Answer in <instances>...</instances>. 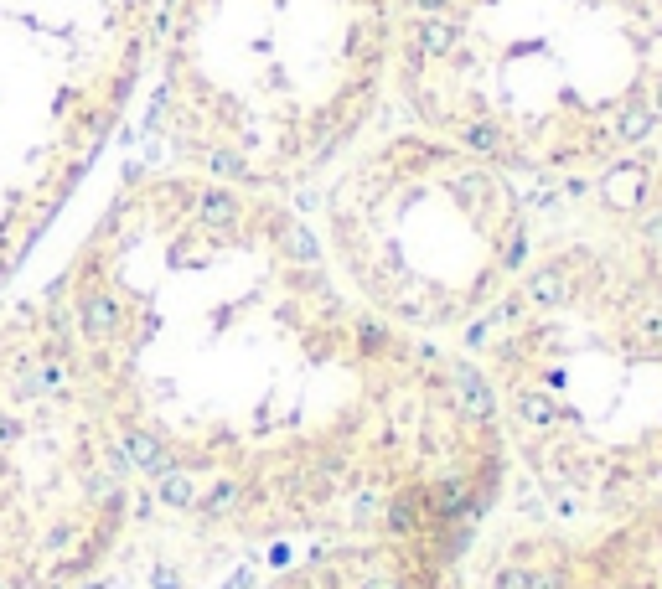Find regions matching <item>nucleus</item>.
<instances>
[{
	"mask_svg": "<svg viewBox=\"0 0 662 589\" xmlns=\"http://www.w3.org/2000/svg\"><path fill=\"white\" fill-rule=\"evenodd\" d=\"M161 0H0V305L150 78Z\"/></svg>",
	"mask_w": 662,
	"mask_h": 589,
	"instance_id": "0eeeda50",
	"label": "nucleus"
},
{
	"mask_svg": "<svg viewBox=\"0 0 662 589\" xmlns=\"http://www.w3.org/2000/svg\"><path fill=\"white\" fill-rule=\"evenodd\" d=\"M399 0H161L150 130L166 166L306 202L394 109Z\"/></svg>",
	"mask_w": 662,
	"mask_h": 589,
	"instance_id": "20e7f679",
	"label": "nucleus"
},
{
	"mask_svg": "<svg viewBox=\"0 0 662 589\" xmlns=\"http://www.w3.org/2000/svg\"><path fill=\"white\" fill-rule=\"evenodd\" d=\"M342 285L419 341L461 347L518 279L544 192L414 119H383L306 197Z\"/></svg>",
	"mask_w": 662,
	"mask_h": 589,
	"instance_id": "39448f33",
	"label": "nucleus"
},
{
	"mask_svg": "<svg viewBox=\"0 0 662 589\" xmlns=\"http://www.w3.org/2000/svg\"><path fill=\"white\" fill-rule=\"evenodd\" d=\"M42 295L145 517L218 543L394 538L466 558L507 502L466 352L373 316L306 202L140 166Z\"/></svg>",
	"mask_w": 662,
	"mask_h": 589,
	"instance_id": "f257e3e1",
	"label": "nucleus"
},
{
	"mask_svg": "<svg viewBox=\"0 0 662 589\" xmlns=\"http://www.w3.org/2000/svg\"><path fill=\"white\" fill-rule=\"evenodd\" d=\"M394 114L590 192L662 135V0H399Z\"/></svg>",
	"mask_w": 662,
	"mask_h": 589,
	"instance_id": "7ed1b4c3",
	"label": "nucleus"
},
{
	"mask_svg": "<svg viewBox=\"0 0 662 589\" xmlns=\"http://www.w3.org/2000/svg\"><path fill=\"white\" fill-rule=\"evenodd\" d=\"M145 517L135 465L47 295L0 305V589H78Z\"/></svg>",
	"mask_w": 662,
	"mask_h": 589,
	"instance_id": "423d86ee",
	"label": "nucleus"
},
{
	"mask_svg": "<svg viewBox=\"0 0 662 589\" xmlns=\"http://www.w3.org/2000/svg\"><path fill=\"white\" fill-rule=\"evenodd\" d=\"M461 352L528 512L611 527L662 496V279L590 192H549Z\"/></svg>",
	"mask_w": 662,
	"mask_h": 589,
	"instance_id": "f03ea898",
	"label": "nucleus"
}]
</instances>
